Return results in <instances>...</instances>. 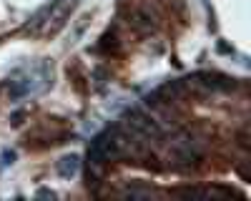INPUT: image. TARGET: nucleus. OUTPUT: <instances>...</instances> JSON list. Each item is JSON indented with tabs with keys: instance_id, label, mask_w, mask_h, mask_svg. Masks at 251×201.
Here are the masks:
<instances>
[{
	"instance_id": "5",
	"label": "nucleus",
	"mask_w": 251,
	"mask_h": 201,
	"mask_svg": "<svg viewBox=\"0 0 251 201\" xmlns=\"http://www.w3.org/2000/svg\"><path fill=\"white\" fill-rule=\"evenodd\" d=\"M123 196H131V199H151L153 191L151 189H141V186H126Z\"/></svg>"
},
{
	"instance_id": "2",
	"label": "nucleus",
	"mask_w": 251,
	"mask_h": 201,
	"mask_svg": "<svg viewBox=\"0 0 251 201\" xmlns=\"http://www.w3.org/2000/svg\"><path fill=\"white\" fill-rule=\"evenodd\" d=\"M73 5H75V0H55V3L48 5V10H46L48 18L40 20L35 30H40V33H53V30H58L63 23H66V18H68V13H71Z\"/></svg>"
},
{
	"instance_id": "6",
	"label": "nucleus",
	"mask_w": 251,
	"mask_h": 201,
	"mask_svg": "<svg viewBox=\"0 0 251 201\" xmlns=\"http://www.w3.org/2000/svg\"><path fill=\"white\" fill-rule=\"evenodd\" d=\"M38 196H43V199H55V191H50V189H40Z\"/></svg>"
},
{
	"instance_id": "1",
	"label": "nucleus",
	"mask_w": 251,
	"mask_h": 201,
	"mask_svg": "<svg viewBox=\"0 0 251 201\" xmlns=\"http://www.w3.org/2000/svg\"><path fill=\"white\" fill-rule=\"evenodd\" d=\"M203 138L194 131H178L171 141L169 149H166V158H169V166L174 169H191L196 166L201 156H203Z\"/></svg>"
},
{
	"instance_id": "4",
	"label": "nucleus",
	"mask_w": 251,
	"mask_h": 201,
	"mask_svg": "<svg viewBox=\"0 0 251 201\" xmlns=\"http://www.w3.org/2000/svg\"><path fill=\"white\" fill-rule=\"evenodd\" d=\"M133 25H136L141 33H151V30L156 28V18H153L149 10H138V13L133 15Z\"/></svg>"
},
{
	"instance_id": "3",
	"label": "nucleus",
	"mask_w": 251,
	"mask_h": 201,
	"mask_svg": "<svg viewBox=\"0 0 251 201\" xmlns=\"http://www.w3.org/2000/svg\"><path fill=\"white\" fill-rule=\"evenodd\" d=\"M78 169H80V161H78L75 153L63 156V158L58 161V174H60L63 178H73V176L78 174Z\"/></svg>"
}]
</instances>
